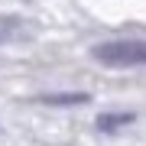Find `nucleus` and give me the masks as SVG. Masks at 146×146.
I'll return each instance as SVG.
<instances>
[{"mask_svg":"<svg viewBox=\"0 0 146 146\" xmlns=\"http://www.w3.org/2000/svg\"><path fill=\"white\" fill-rule=\"evenodd\" d=\"M136 114H101L98 120H94V127H98L101 133H114L120 130V127H127V123H133Z\"/></svg>","mask_w":146,"mask_h":146,"instance_id":"obj_3","label":"nucleus"},{"mask_svg":"<svg viewBox=\"0 0 146 146\" xmlns=\"http://www.w3.org/2000/svg\"><path fill=\"white\" fill-rule=\"evenodd\" d=\"M42 104H58V107H68V104H88V94L78 91V94H39Z\"/></svg>","mask_w":146,"mask_h":146,"instance_id":"obj_4","label":"nucleus"},{"mask_svg":"<svg viewBox=\"0 0 146 146\" xmlns=\"http://www.w3.org/2000/svg\"><path fill=\"white\" fill-rule=\"evenodd\" d=\"M29 23L20 20V16H0V42H13L20 36H26Z\"/></svg>","mask_w":146,"mask_h":146,"instance_id":"obj_2","label":"nucleus"},{"mask_svg":"<svg viewBox=\"0 0 146 146\" xmlns=\"http://www.w3.org/2000/svg\"><path fill=\"white\" fill-rule=\"evenodd\" d=\"M91 58L110 68H140L146 65V39H107L91 46Z\"/></svg>","mask_w":146,"mask_h":146,"instance_id":"obj_1","label":"nucleus"}]
</instances>
